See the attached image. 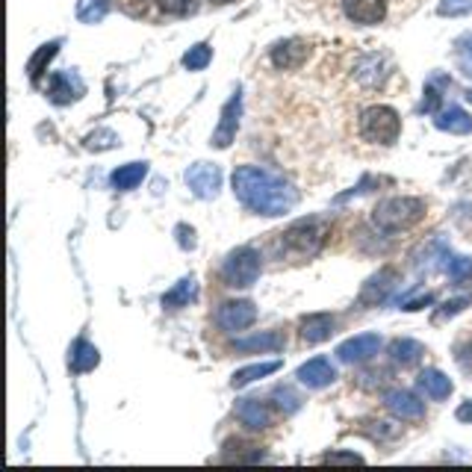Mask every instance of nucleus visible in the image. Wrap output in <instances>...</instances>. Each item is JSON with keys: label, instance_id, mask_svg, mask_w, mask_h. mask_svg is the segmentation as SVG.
Returning <instances> with one entry per match:
<instances>
[{"label": "nucleus", "instance_id": "f257e3e1", "mask_svg": "<svg viewBox=\"0 0 472 472\" xmlns=\"http://www.w3.org/2000/svg\"><path fill=\"white\" fill-rule=\"evenodd\" d=\"M234 195L257 216H284L298 204V189L275 171L260 166H239L234 171Z\"/></svg>", "mask_w": 472, "mask_h": 472}, {"label": "nucleus", "instance_id": "f03ea898", "mask_svg": "<svg viewBox=\"0 0 472 472\" xmlns=\"http://www.w3.org/2000/svg\"><path fill=\"white\" fill-rule=\"evenodd\" d=\"M327 221L319 216L298 219L290 228L275 234L272 239V254L277 260H290V263H304V260L316 257L327 243Z\"/></svg>", "mask_w": 472, "mask_h": 472}, {"label": "nucleus", "instance_id": "7ed1b4c3", "mask_svg": "<svg viewBox=\"0 0 472 472\" xmlns=\"http://www.w3.org/2000/svg\"><path fill=\"white\" fill-rule=\"evenodd\" d=\"M426 201L413 198V195H396V198H384L378 207L372 210V221L375 228L384 230V234H402V230H410L413 225H419L426 219Z\"/></svg>", "mask_w": 472, "mask_h": 472}, {"label": "nucleus", "instance_id": "20e7f679", "mask_svg": "<svg viewBox=\"0 0 472 472\" xmlns=\"http://www.w3.org/2000/svg\"><path fill=\"white\" fill-rule=\"evenodd\" d=\"M358 133L363 142H372V145H393L402 133V119L393 107L375 104V107H366L360 112Z\"/></svg>", "mask_w": 472, "mask_h": 472}, {"label": "nucleus", "instance_id": "39448f33", "mask_svg": "<svg viewBox=\"0 0 472 472\" xmlns=\"http://www.w3.org/2000/svg\"><path fill=\"white\" fill-rule=\"evenodd\" d=\"M260 252L252 245H243L236 248V252H230L225 257V263H221V281L225 286H234V290H248V286H254V281L260 277Z\"/></svg>", "mask_w": 472, "mask_h": 472}, {"label": "nucleus", "instance_id": "423d86ee", "mask_svg": "<svg viewBox=\"0 0 472 472\" xmlns=\"http://www.w3.org/2000/svg\"><path fill=\"white\" fill-rule=\"evenodd\" d=\"M393 74V60L387 54L375 51V54H360L358 62L352 65V80L366 92L384 89V83L390 80Z\"/></svg>", "mask_w": 472, "mask_h": 472}, {"label": "nucleus", "instance_id": "0eeeda50", "mask_svg": "<svg viewBox=\"0 0 472 472\" xmlns=\"http://www.w3.org/2000/svg\"><path fill=\"white\" fill-rule=\"evenodd\" d=\"M257 322V307L248 298H230V302H221L216 311V325L221 331L234 334V331H245Z\"/></svg>", "mask_w": 472, "mask_h": 472}, {"label": "nucleus", "instance_id": "6e6552de", "mask_svg": "<svg viewBox=\"0 0 472 472\" xmlns=\"http://www.w3.org/2000/svg\"><path fill=\"white\" fill-rule=\"evenodd\" d=\"M390 12V0H343V15L352 24L372 27L381 24Z\"/></svg>", "mask_w": 472, "mask_h": 472}, {"label": "nucleus", "instance_id": "1a4fd4ad", "mask_svg": "<svg viewBox=\"0 0 472 472\" xmlns=\"http://www.w3.org/2000/svg\"><path fill=\"white\" fill-rule=\"evenodd\" d=\"M239 112H243V95H239V89H236V92H234V98H230V101L225 104V107H221L219 128H216L213 142H210V145H213V148H230V142L236 139Z\"/></svg>", "mask_w": 472, "mask_h": 472}, {"label": "nucleus", "instance_id": "9d476101", "mask_svg": "<svg viewBox=\"0 0 472 472\" xmlns=\"http://www.w3.org/2000/svg\"><path fill=\"white\" fill-rule=\"evenodd\" d=\"M307 56H311V45H307L304 38H286V42H277L272 47L269 60H272L275 69L293 71V69H302V65L307 62Z\"/></svg>", "mask_w": 472, "mask_h": 472}, {"label": "nucleus", "instance_id": "9b49d317", "mask_svg": "<svg viewBox=\"0 0 472 472\" xmlns=\"http://www.w3.org/2000/svg\"><path fill=\"white\" fill-rule=\"evenodd\" d=\"M186 186L195 192L198 198H216L219 186H221V171L219 166H210V162H195L186 171Z\"/></svg>", "mask_w": 472, "mask_h": 472}, {"label": "nucleus", "instance_id": "f8f14e48", "mask_svg": "<svg viewBox=\"0 0 472 472\" xmlns=\"http://www.w3.org/2000/svg\"><path fill=\"white\" fill-rule=\"evenodd\" d=\"M396 281H399V272H396V269H381L378 275H372L369 281L363 284V290H360V295H358V304L375 307V304L387 302V295L396 290Z\"/></svg>", "mask_w": 472, "mask_h": 472}, {"label": "nucleus", "instance_id": "ddd939ff", "mask_svg": "<svg viewBox=\"0 0 472 472\" xmlns=\"http://www.w3.org/2000/svg\"><path fill=\"white\" fill-rule=\"evenodd\" d=\"M381 349V336L378 334H358L352 336V340L340 343V349H336V358L343 363H363L375 358Z\"/></svg>", "mask_w": 472, "mask_h": 472}, {"label": "nucleus", "instance_id": "4468645a", "mask_svg": "<svg viewBox=\"0 0 472 472\" xmlns=\"http://www.w3.org/2000/svg\"><path fill=\"white\" fill-rule=\"evenodd\" d=\"M384 404H387L393 417L404 422H419L426 417V408H422V402L410 390H387L384 393Z\"/></svg>", "mask_w": 472, "mask_h": 472}, {"label": "nucleus", "instance_id": "2eb2a0df", "mask_svg": "<svg viewBox=\"0 0 472 472\" xmlns=\"http://www.w3.org/2000/svg\"><path fill=\"white\" fill-rule=\"evenodd\" d=\"M45 92L54 104H71L86 92V86L74 71H56V74H51V80H47Z\"/></svg>", "mask_w": 472, "mask_h": 472}, {"label": "nucleus", "instance_id": "dca6fc26", "mask_svg": "<svg viewBox=\"0 0 472 472\" xmlns=\"http://www.w3.org/2000/svg\"><path fill=\"white\" fill-rule=\"evenodd\" d=\"M236 419L243 422L248 431H260V428L272 426L275 413L266 402H260V399H239L236 402Z\"/></svg>", "mask_w": 472, "mask_h": 472}, {"label": "nucleus", "instance_id": "f3484780", "mask_svg": "<svg viewBox=\"0 0 472 472\" xmlns=\"http://www.w3.org/2000/svg\"><path fill=\"white\" fill-rule=\"evenodd\" d=\"M334 327H336V322H334L331 313H311V316H304V319L298 322V336H302V343L316 345V343L331 340Z\"/></svg>", "mask_w": 472, "mask_h": 472}, {"label": "nucleus", "instance_id": "a211bd4d", "mask_svg": "<svg viewBox=\"0 0 472 472\" xmlns=\"http://www.w3.org/2000/svg\"><path fill=\"white\" fill-rule=\"evenodd\" d=\"M295 378L302 381L304 387L319 390V387H327V384H331V381L336 378V369L331 366V360H325V358H313V360H307L304 366H298Z\"/></svg>", "mask_w": 472, "mask_h": 472}, {"label": "nucleus", "instance_id": "6ab92c4d", "mask_svg": "<svg viewBox=\"0 0 472 472\" xmlns=\"http://www.w3.org/2000/svg\"><path fill=\"white\" fill-rule=\"evenodd\" d=\"M286 345V336L281 331H263L257 336H245V340L234 343V352L248 354V352H281Z\"/></svg>", "mask_w": 472, "mask_h": 472}, {"label": "nucleus", "instance_id": "aec40b11", "mask_svg": "<svg viewBox=\"0 0 472 472\" xmlns=\"http://www.w3.org/2000/svg\"><path fill=\"white\" fill-rule=\"evenodd\" d=\"M417 384H419V390L426 393L431 402H443V399L451 396V381H449L440 369H426V372H419Z\"/></svg>", "mask_w": 472, "mask_h": 472}, {"label": "nucleus", "instance_id": "412c9836", "mask_svg": "<svg viewBox=\"0 0 472 472\" xmlns=\"http://www.w3.org/2000/svg\"><path fill=\"white\" fill-rule=\"evenodd\" d=\"M437 130L443 133H455V137H464V133H472V115L467 110H460V107H449V110H443L437 119Z\"/></svg>", "mask_w": 472, "mask_h": 472}, {"label": "nucleus", "instance_id": "4be33fe9", "mask_svg": "<svg viewBox=\"0 0 472 472\" xmlns=\"http://www.w3.org/2000/svg\"><path fill=\"white\" fill-rule=\"evenodd\" d=\"M195 295H198V281L195 277H183V281H178L166 295H162V307H166V311H180V307H186L189 302H195Z\"/></svg>", "mask_w": 472, "mask_h": 472}, {"label": "nucleus", "instance_id": "5701e85b", "mask_svg": "<svg viewBox=\"0 0 472 472\" xmlns=\"http://www.w3.org/2000/svg\"><path fill=\"white\" fill-rule=\"evenodd\" d=\"M422 354H426V345L417 343V340H408V336H399V340L390 343V358L396 363H402V366L419 363Z\"/></svg>", "mask_w": 472, "mask_h": 472}, {"label": "nucleus", "instance_id": "b1692460", "mask_svg": "<svg viewBox=\"0 0 472 472\" xmlns=\"http://www.w3.org/2000/svg\"><path fill=\"white\" fill-rule=\"evenodd\" d=\"M145 175H148V166L145 162H128V166H119L110 175V183L115 189H133V186H139L142 180H145Z\"/></svg>", "mask_w": 472, "mask_h": 472}, {"label": "nucleus", "instance_id": "393cba45", "mask_svg": "<svg viewBox=\"0 0 472 472\" xmlns=\"http://www.w3.org/2000/svg\"><path fill=\"white\" fill-rule=\"evenodd\" d=\"M98 360H101V354H98V349H95L92 343L77 340L71 345V369L74 372H89V369L98 366Z\"/></svg>", "mask_w": 472, "mask_h": 472}, {"label": "nucleus", "instance_id": "a878e982", "mask_svg": "<svg viewBox=\"0 0 472 472\" xmlns=\"http://www.w3.org/2000/svg\"><path fill=\"white\" fill-rule=\"evenodd\" d=\"M56 51H60V38H56V42L42 45V47H38V51L30 56V62H27V74H30V83H33V86H38V80H42V74H45V65L54 60Z\"/></svg>", "mask_w": 472, "mask_h": 472}, {"label": "nucleus", "instance_id": "bb28decb", "mask_svg": "<svg viewBox=\"0 0 472 472\" xmlns=\"http://www.w3.org/2000/svg\"><path fill=\"white\" fill-rule=\"evenodd\" d=\"M275 369H281V360H266V363H257V366H245V369H239L234 378H230V387H245V384H252L257 378H266V375H272Z\"/></svg>", "mask_w": 472, "mask_h": 472}, {"label": "nucleus", "instance_id": "cd10ccee", "mask_svg": "<svg viewBox=\"0 0 472 472\" xmlns=\"http://www.w3.org/2000/svg\"><path fill=\"white\" fill-rule=\"evenodd\" d=\"M443 269L455 284H472V260L469 257H455L446 254L443 257Z\"/></svg>", "mask_w": 472, "mask_h": 472}, {"label": "nucleus", "instance_id": "c85d7f7f", "mask_svg": "<svg viewBox=\"0 0 472 472\" xmlns=\"http://www.w3.org/2000/svg\"><path fill=\"white\" fill-rule=\"evenodd\" d=\"M110 12V0H80L77 4V18L83 24H98Z\"/></svg>", "mask_w": 472, "mask_h": 472}, {"label": "nucleus", "instance_id": "c756f323", "mask_svg": "<svg viewBox=\"0 0 472 472\" xmlns=\"http://www.w3.org/2000/svg\"><path fill=\"white\" fill-rule=\"evenodd\" d=\"M210 60H213V47L201 42V45L189 47V51L183 54V69H186V71H201V69H207Z\"/></svg>", "mask_w": 472, "mask_h": 472}, {"label": "nucleus", "instance_id": "7c9ffc66", "mask_svg": "<svg viewBox=\"0 0 472 472\" xmlns=\"http://www.w3.org/2000/svg\"><path fill=\"white\" fill-rule=\"evenodd\" d=\"M160 12L175 15V18H186L192 12H198V0H157Z\"/></svg>", "mask_w": 472, "mask_h": 472}, {"label": "nucleus", "instance_id": "2f4dec72", "mask_svg": "<svg viewBox=\"0 0 472 472\" xmlns=\"http://www.w3.org/2000/svg\"><path fill=\"white\" fill-rule=\"evenodd\" d=\"M472 302L469 295H460V298H451V302H446L440 307V311L435 313V325H440V322H446V319H451V316H458L460 311H464V307Z\"/></svg>", "mask_w": 472, "mask_h": 472}, {"label": "nucleus", "instance_id": "473e14b6", "mask_svg": "<svg viewBox=\"0 0 472 472\" xmlns=\"http://www.w3.org/2000/svg\"><path fill=\"white\" fill-rule=\"evenodd\" d=\"M455 363L460 366V372L472 378V336H467V340H460L455 345Z\"/></svg>", "mask_w": 472, "mask_h": 472}, {"label": "nucleus", "instance_id": "72a5a7b5", "mask_svg": "<svg viewBox=\"0 0 472 472\" xmlns=\"http://www.w3.org/2000/svg\"><path fill=\"white\" fill-rule=\"evenodd\" d=\"M458 65H460V71H464L467 77H472V33L464 36V38H458Z\"/></svg>", "mask_w": 472, "mask_h": 472}, {"label": "nucleus", "instance_id": "f704fd0d", "mask_svg": "<svg viewBox=\"0 0 472 472\" xmlns=\"http://www.w3.org/2000/svg\"><path fill=\"white\" fill-rule=\"evenodd\" d=\"M275 399H277V408H281L284 413H295L298 408H302V399H298L290 387H277Z\"/></svg>", "mask_w": 472, "mask_h": 472}, {"label": "nucleus", "instance_id": "c9c22d12", "mask_svg": "<svg viewBox=\"0 0 472 472\" xmlns=\"http://www.w3.org/2000/svg\"><path fill=\"white\" fill-rule=\"evenodd\" d=\"M469 9H472V0H443L440 15H460V12H469Z\"/></svg>", "mask_w": 472, "mask_h": 472}, {"label": "nucleus", "instance_id": "e433bc0d", "mask_svg": "<svg viewBox=\"0 0 472 472\" xmlns=\"http://www.w3.org/2000/svg\"><path fill=\"white\" fill-rule=\"evenodd\" d=\"M440 98H443V95L437 92V86H435V80H431L428 83V89H426V101H422V112H435L437 110V104H440Z\"/></svg>", "mask_w": 472, "mask_h": 472}, {"label": "nucleus", "instance_id": "4c0bfd02", "mask_svg": "<svg viewBox=\"0 0 472 472\" xmlns=\"http://www.w3.org/2000/svg\"><path fill=\"white\" fill-rule=\"evenodd\" d=\"M121 9H124L128 15L139 18V15L148 12V4H145V0H121Z\"/></svg>", "mask_w": 472, "mask_h": 472}, {"label": "nucleus", "instance_id": "58836bf2", "mask_svg": "<svg viewBox=\"0 0 472 472\" xmlns=\"http://www.w3.org/2000/svg\"><path fill=\"white\" fill-rule=\"evenodd\" d=\"M112 145H115V137L110 130H101L98 137L92 133V137H89V148H112Z\"/></svg>", "mask_w": 472, "mask_h": 472}, {"label": "nucleus", "instance_id": "ea45409f", "mask_svg": "<svg viewBox=\"0 0 472 472\" xmlns=\"http://www.w3.org/2000/svg\"><path fill=\"white\" fill-rule=\"evenodd\" d=\"M178 243L183 248H195V230L186 225H178Z\"/></svg>", "mask_w": 472, "mask_h": 472}, {"label": "nucleus", "instance_id": "a19ab883", "mask_svg": "<svg viewBox=\"0 0 472 472\" xmlns=\"http://www.w3.org/2000/svg\"><path fill=\"white\" fill-rule=\"evenodd\" d=\"M435 302V295L426 293V295H419V298H410V302H404V311H422L426 304Z\"/></svg>", "mask_w": 472, "mask_h": 472}, {"label": "nucleus", "instance_id": "79ce46f5", "mask_svg": "<svg viewBox=\"0 0 472 472\" xmlns=\"http://www.w3.org/2000/svg\"><path fill=\"white\" fill-rule=\"evenodd\" d=\"M327 464H343V460H349V464H360V455H340V451H334V455H325Z\"/></svg>", "mask_w": 472, "mask_h": 472}, {"label": "nucleus", "instance_id": "37998d69", "mask_svg": "<svg viewBox=\"0 0 472 472\" xmlns=\"http://www.w3.org/2000/svg\"><path fill=\"white\" fill-rule=\"evenodd\" d=\"M455 417H458L460 422H467V426H472V399H469V402H464V404H460V408H458V413H455Z\"/></svg>", "mask_w": 472, "mask_h": 472}, {"label": "nucleus", "instance_id": "c03bdc74", "mask_svg": "<svg viewBox=\"0 0 472 472\" xmlns=\"http://www.w3.org/2000/svg\"><path fill=\"white\" fill-rule=\"evenodd\" d=\"M213 4H219V6H221V4H230V0H213Z\"/></svg>", "mask_w": 472, "mask_h": 472}, {"label": "nucleus", "instance_id": "a18cd8bd", "mask_svg": "<svg viewBox=\"0 0 472 472\" xmlns=\"http://www.w3.org/2000/svg\"><path fill=\"white\" fill-rule=\"evenodd\" d=\"M467 98H469V101H472V92H469V95H467Z\"/></svg>", "mask_w": 472, "mask_h": 472}]
</instances>
